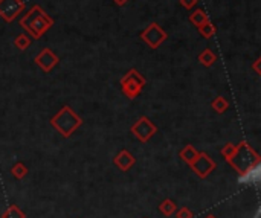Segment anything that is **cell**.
<instances>
[{
    "label": "cell",
    "instance_id": "3",
    "mask_svg": "<svg viewBox=\"0 0 261 218\" xmlns=\"http://www.w3.org/2000/svg\"><path fill=\"white\" fill-rule=\"evenodd\" d=\"M3 218H24V215L21 214L20 209H17L15 206H11V208L6 211V214L3 215Z\"/></svg>",
    "mask_w": 261,
    "mask_h": 218
},
{
    "label": "cell",
    "instance_id": "4",
    "mask_svg": "<svg viewBox=\"0 0 261 218\" xmlns=\"http://www.w3.org/2000/svg\"><path fill=\"white\" fill-rule=\"evenodd\" d=\"M23 174H24V170H23L21 167H18V171L14 168V176H18V177H20V176H23Z\"/></svg>",
    "mask_w": 261,
    "mask_h": 218
},
{
    "label": "cell",
    "instance_id": "2",
    "mask_svg": "<svg viewBox=\"0 0 261 218\" xmlns=\"http://www.w3.org/2000/svg\"><path fill=\"white\" fill-rule=\"evenodd\" d=\"M196 162L197 164H200L199 167L197 165H194V168H196V171H197V174L199 176H202V177H205L216 165H214V162H211L205 154H200V156H196Z\"/></svg>",
    "mask_w": 261,
    "mask_h": 218
},
{
    "label": "cell",
    "instance_id": "1",
    "mask_svg": "<svg viewBox=\"0 0 261 218\" xmlns=\"http://www.w3.org/2000/svg\"><path fill=\"white\" fill-rule=\"evenodd\" d=\"M133 131L138 133V134H136L138 138H141L142 141H147V139L156 131V128H154L147 119H141V121L133 127Z\"/></svg>",
    "mask_w": 261,
    "mask_h": 218
}]
</instances>
